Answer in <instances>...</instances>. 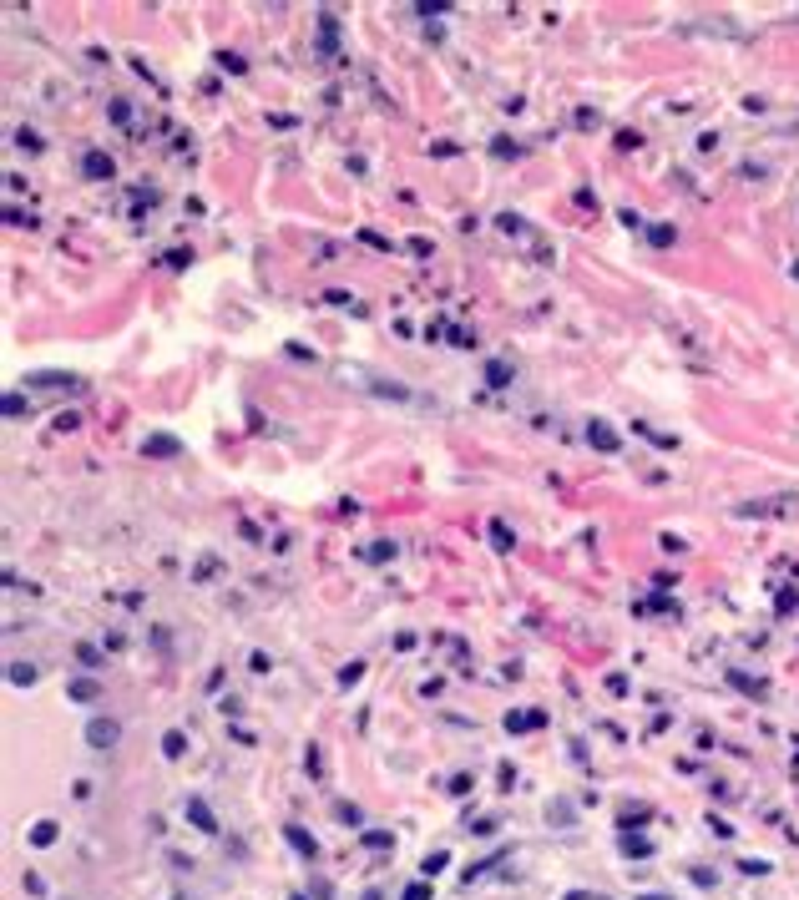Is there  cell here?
<instances>
[{
	"instance_id": "e575fe53",
	"label": "cell",
	"mask_w": 799,
	"mask_h": 900,
	"mask_svg": "<svg viewBox=\"0 0 799 900\" xmlns=\"http://www.w3.org/2000/svg\"><path fill=\"white\" fill-rule=\"evenodd\" d=\"M466 829H470V834H496V820H476V825L466 820Z\"/></svg>"
},
{
	"instance_id": "83f0119b",
	"label": "cell",
	"mask_w": 799,
	"mask_h": 900,
	"mask_svg": "<svg viewBox=\"0 0 799 900\" xmlns=\"http://www.w3.org/2000/svg\"><path fill=\"white\" fill-rule=\"evenodd\" d=\"M415 10H420V15L430 20V15H445V10H450V0H420V6H415Z\"/></svg>"
},
{
	"instance_id": "277c9868",
	"label": "cell",
	"mask_w": 799,
	"mask_h": 900,
	"mask_svg": "<svg viewBox=\"0 0 799 900\" xmlns=\"http://www.w3.org/2000/svg\"><path fill=\"white\" fill-rule=\"evenodd\" d=\"M142 456H152V460H172V456H182V440L157 430V435H147V440H142Z\"/></svg>"
},
{
	"instance_id": "5bb4252c",
	"label": "cell",
	"mask_w": 799,
	"mask_h": 900,
	"mask_svg": "<svg viewBox=\"0 0 799 900\" xmlns=\"http://www.w3.org/2000/svg\"><path fill=\"white\" fill-rule=\"evenodd\" d=\"M66 693H71L76 703H96V698H101V688H96V683H92V678H76V683H71V688H66Z\"/></svg>"
},
{
	"instance_id": "4316f807",
	"label": "cell",
	"mask_w": 799,
	"mask_h": 900,
	"mask_svg": "<svg viewBox=\"0 0 799 900\" xmlns=\"http://www.w3.org/2000/svg\"><path fill=\"white\" fill-rule=\"evenodd\" d=\"M450 344H456V349H470V344H476V334H470L466 324H456V329H450Z\"/></svg>"
},
{
	"instance_id": "d590c367",
	"label": "cell",
	"mask_w": 799,
	"mask_h": 900,
	"mask_svg": "<svg viewBox=\"0 0 799 900\" xmlns=\"http://www.w3.org/2000/svg\"><path fill=\"white\" fill-rule=\"evenodd\" d=\"M470 789V774H450V794H466Z\"/></svg>"
},
{
	"instance_id": "44dd1931",
	"label": "cell",
	"mask_w": 799,
	"mask_h": 900,
	"mask_svg": "<svg viewBox=\"0 0 799 900\" xmlns=\"http://www.w3.org/2000/svg\"><path fill=\"white\" fill-rule=\"evenodd\" d=\"M218 66H223V71H233V76H243V71H248V61H243V56H233V51H218Z\"/></svg>"
},
{
	"instance_id": "30bf717a",
	"label": "cell",
	"mask_w": 799,
	"mask_h": 900,
	"mask_svg": "<svg viewBox=\"0 0 799 900\" xmlns=\"http://www.w3.org/2000/svg\"><path fill=\"white\" fill-rule=\"evenodd\" d=\"M511 379H516V370H511L506 359H491V364H486V384H491V390H506Z\"/></svg>"
},
{
	"instance_id": "836d02e7",
	"label": "cell",
	"mask_w": 799,
	"mask_h": 900,
	"mask_svg": "<svg viewBox=\"0 0 799 900\" xmlns=\"http://www.w3.org/2000/svg\"><path fill=\"white\" fill-rule=\"evenodd\" d=\"M405 900H430V885H425V880H415V885L405 890Z\"/></svg>"
},
{
	"instance_id": "8992f818",
	"label": "cell",
	"mask_w": 799,
	"mask_h": 900,
	"mask_svg": "<svg viewBox=\"0 0 799 900\" xmlns=\"http://www.w3.org/2000/svg\"><path fill=\"white\" fill-rule=\"evenodd\" d=\"M284 840H289V845H294L298 855H304V860H319V840H314L309 829H298V825H284Z\"/></svg>"
},
{
	"instance_id": "8fae6325",
	"label": "cell",
	"mask_w": 799,
	"mask_h": 900,
	"mask_svg": "<svg viewBox=\"0 0 799 900\" xmlns=\"http://www.w3.org/2000/svg\"><path fill=\"white\" fill-rule=\"evenodd\" d=\"M370 390H375L380 400H400V405L415 400V390H405V384H384V379H370Z\"/></svg>"
},
{
	"instance_id": "6da1fadb",
	"label": "cell",
	"mask_w": 799,
	"mask_h": 900,
	"mask_svg": "<svg viewBox=\"0 0 799 900\" xmlns=\"http://www.w3.org/2000/svg\"><path fill=\"white\" fill-rule=\"evenodd\" d=\"M182 814H187V825H192V829H203V834H218V820H213V809H208V799H198V794H187V799H182Z\"/></svg>"
},
{
	"instance_id": "f1b7e54d",
	"label": "cell",
	"mask_w": 799,
	"mask_h": 900,
	"mask_svg": "<svg viewBox=\"0 0 799 900\" xmlns=\"http://www.w3.org/2000/svg\"><path fill=\"white\" fill-rule=\"evenodd\" d=\"M106 112H112V122H117V126H127V122H132V106H127V101H112Z\"/></svg>"
},
{
	"instance_id": "ffe728a7",
	"label": "cell",
	"mask_w": 799,
	"mask_h": 900,
	"mask_svg": "<svg viewBox=\"0 0 799 900\" xmlns=\"http://www.w3.org/2000/svg\"><path fill=\"white\" fill-rule=\"evenodd\" d=\"M511 542H516L511 526H506V521H491V546H496V551H511Z\"/></svg>"
},
{
	"instance_id": "cb8c5ba5",
	"label": "cell",
	"mask_w": 799,
	"mask_h": 900,
	"mask_svg": "<svg viewBox=\"0 0 799 900\" xmlns=\"http://www.w3.org/2000/svg\"><path fill=\"white\" fill-rule=\"evenodd\" d=\"M364 556H370V562H390V556H395V542H375V546H364Z\"/></svg>"
},
{
	"instance_id": "603a6c76",
	"label": "cell",
	"mask_w": 799,
	"mask_h": 900,
	"mask_svg": "<svg viewBox=\"0 0 799 900\" xmlns=\"http://www.w3.org/2000/svg\"><path fill=\"white\" fill-rule=\"evenodd\" d=\"M26 415H31V405L20 395H6V420H26Z\"/></svg>"
},
{
	"instance_id": "4dcf8cb0",
	"label": "cell",
	"mask_w": 799,
	"mask_h": 900,
	"mask_svg": "<svg viewBox=\"0 0 799 900\" xmlns=\"http://www.w3.org/2000/svg\"><path fill=\"white\" fill-rule=\"evenodd\" d=\"M248 668H253V673H268V668H273V658H268V653H253V658H248Z\"/></svg>"
},
{
	"instance_id": "3957f363",
	"label": "cell",
	"mask_w": 799,
	"mask_h": 900,
	"mask_svg": "<svg viewBox=\"0 0 799 900\" xmlns=\"http://www.w3.org/2000/svg\"><path fill=\"white\" fill-rule=\"evenodd\" d=\"M587 440H592V445L602 450V456H617V450H622V440H617V430H612V425H607V420H597V415L587 420Z\"/></svg>"
},
{
	"instance_id": "9c48e42d",
	"label": "cell",
	"mask_w": 799,
	"mask_h": 900,
	"mask_svg": "<svg viewBox=\"0 0 799 900\" xmlns=\"http://www.w3.org/2000/svg\"><path fill=\"white\" fill-rule=\"evenodd\" d=\"M81 173H86V177H112L117 167H112V157H106V152H86V157H81Z\"/></svg>"
},
{
	"instance_id": "8d00e7d4",
	"label": "cell",
	"mask_w": 799,
	"mask_h": 900,
	"mask_svg": "<svg viewBox=\"0 0 799 900\" xmlns=\"http://www.w3.org/2000/svg\"><path fill=\"white\" fill-rule=\"evenodd\" d=\"M20 885H26L31 895H46V880H41V875H26V880H20Z\"/></svg>"
},
{
	"instance_id": "d4e9b609",
	"label": "cell",
	"mask_w": 799,
	"mask_h": 900,
	"mask_svg": "<svg viewBox=\"0 0 799 900\" xmlns=\"http://www.w3.org/2000/svg\"><path fill=\"white\" fill-rule=\"evenodd\" d=\"M359 678H364V662H350V668H339V688H354Z\"/></svg>"
},
{
	"instance_id": "f546056e",
	"label": "cell",
	"mask_w": 799,
	"mask_h": 900,
	"mask_svg": "<svg viewBox=\"0 0 799 900\" xmlns=\"http://www.w3.org/2000/svg\"><path fill=\"white\" fill-rule=\"evenodd\" d=\"M491 152H496V157H516V142H506V137H496V142H491Z\"/></svg>"
},
{
	"instance_id": "7c38bea8",
	"label": "cell",
	"mask_w": 799,
	"mask_h": 900,
	"mask_svg": "<svg viewBox=\"0 0 799 900\" xmlns=\"http://www.w3.org/2000/svg\"><path fill=\"white\" fill-rule=\"evenodd\" d=\"M56 834H61V825H56V820H41V825H31V845H36V850H46V845H56Z\"/></svg>"
},
{
	"instance_id": "7402d4cb",
	"label": "cell",
	"mask_w": 799,
	"mask_h": 900,
	"mask_svg": "<svg viewBox=\"0 0 799 900\" xmlns=\"http://www.w3.org/2000/svg\"><path fill=\"white\" fill-rule=\"evenodd\" d=\"M445 860H450L445 850H436V855H425V865H420V875H425V880H430V875H440V870H445Z\"/></svg>"
},
{
	"instance_id": "ba28073f",
	"label": "cell",
	"mask_w": 799,
	"mask_h": 900,
	"mask_svg": "<svg viewBox=\"0 0 799 900\" xmlns=\"http://www.w3.org/2000/svg\"><path fill=\"white\" fill-rule=\"evenodd\" d=\"M542 723H547L542 709H531V713H506V734H526V728H542Z\"/></svg>"
},
{
	"instance_id": "7a4b0ae2",
	"label": "cell",
	"mask_w": 799,
	"mask_h": 900,
	"mask_svg": "<svg viewBox=\"0 0 799 900\" xmlns=\"http://www.w3.org/2000/svg\"><path fill=\"white\" fill-rule=\"evenodd\" d=\"M117 739H122V723L117 718H92V723H86V743H92V748H112Z\"/></svg>"
},
{
	"instance_id": "ac0fdd59",
	"label": "cell",
	"mask_w": 799,
	"mask_h": 900,
	"mask_svg": "<svg viewBox=\"0 0 799 900\" xmlns=\"http://www.w3.org/2000/svg\"><path fill=\"white\" fill-rule=\"evenodd\" d=\"M10 683L15 688H31L36 683V662H10Z\"/></svg>"
},
{
	"instance_id": "e0dca14e",
	"label": "cell",
	"mask_w": 799,
	"mask_h": 900,
	"mask_svg": "<svg viewBox=\"0 0 799 900\" xmlns=\"http://www.w3.org/2000/svg\"><path fill=\"white\" fill-rule=\"evenodd\" d=\"M364 850H395V834L390 829H364Z\"/></svg>"
},
{
	"instance_id": "4fadbf2b",
	"label": "cell",
	"mask_w": 799,
	"mask_h": 900,
	"mask_svg": "<svg viewBox=\"0 0 799 900\" xmlns=\"http://www.w3.org/2000/svg\"><path fill=\"white\" fill-rule=\"evenodd\" d=\"M617 825H622V829L647 825V804H622V809H617Z\"/></svg>"
},
{
	"instance_id": "d6986e66",
	"label": "cell",
	"mask_w": 799,
	"mask_h": 900,
	"mask_svg": "<svg viewBox=\"0 0 799 900\" xmlns=\"http://www.w3.org/2000/svg\"><path fill=\"white\" fill-rule=\"evenodd\" d=\"M76 662H81V668H101L106 658H101V648H96V642H81V648H76Z\"/></svg>"
},
{
	"instance_id": "2e32d148",
	"label": "cell",
	"mask_w": 799,
	"mask_h": 900,
	"mask_svg": "<svg viewBox=\"0 0 799 900\" xmlns=\"http://www.w3.org/2000/svg\"><path fill=\"white\" fill-rule=\"evenodd\" d=\"M334 814H339V825H350V829H359V825H364L359 804H350V799H339V804H334Z\"/></svg>"
},
{
	"instance_id": "484cf974",
	"label": "cell",
	"mask_w": 799,
	"mask_h": 900,
	"mask_svg": "<svg viewBox=\"0 0 799 900\" xmlns=\"http://www.w3.org/2000/svg\"><path fill=\"white\" fill-rule=\"evenodd\" d=\"M647 238H653V248H668V243H673V228L658 223V228H647Z\"/></svg>"
},
{
	"instance_id": "5b68a950",
	"label": "cell",
	"mask_w": 799,
	"mask_h": 900,
	"mask_svg": "<svg viewBox=\"0 0 799 900\" xmlns=\"http://www.w3.org/2000/svg\"><path fill=\"white\" fill-rule=\"evenodd\" d=\"M31 390H81V379L71 375H56V370H41V375H26Z\"/></svg>"
},
{
	"instance_id": "52a82bcc",
	"label": "cell",
	"mask_w": 799,
	"mask_h": 900,
	"mask_svg": "<svg viewBox=\"0 0 799 900\" xmlns=\"http://www.w3.org/2000/svg\"><path fill=\"white\" fill-rule=\"evenodd\" d=\"M334 46H339V20H334V10H324L319 15V56H334Z\"/></svg>"
},
{
	"instance_id": "f35d334b",
	"label": "cell",
	"mask_w": 799,
	"mask_h": 900,
	"mask_svg": "<svg viewBox=\"0 0 799 900\" xmlns=\"http://www.w3.org/2000/svg\"><path fill=\"white\" fill-rule=\"evenodd\" d=\"M289 900H304V895H289Z\"/></svg>"
},
{
	"instance_id": "1f68e13d",
	"label": "cell",
	"mask_w": 799,
	"mask_h": 900,
	"mask_svg": "<svg viewBox=\"0 0 799 900\" xmlns=\"http://www.w3.org/2000/svg\"><path fill=\"white\" fill-rule=\"evenodd\" d=\"M213 572H218V562H213V556H203V562H198V582H213Z\"/></svg>"
},
{
	"instance_id": "d6a6232c",
	"label": "cell",
	"mask_w": 799,
	"mask_h": 900,
	"mask_svg": "<svg viewBox=\"0 0 799 900\" xmlns=\"http://www.w3.org/2000/svg\"><path fill=\"white\" fill-rule=\"evenodd\" d=\"M496 223H501L506 233H526V223H521V218H511V212H501V218H496Z\"/></svg>"
},
{
	"instance_id": "9a60e30c",
	"label": "cell",
	"mask_w": 799,
	"mask_h": 900,
	"mask_svg": "<svg viewBox=\"0 0 799 900\" xmlns=\"http://www.w3.org/2000/svg\"><path fill=\"white\" fill-rule=\"evenodd\" d=\"M182 748H187L182 728H167V734H162V754H167V759H182Z\"/></svg>"
},
{
	"instance_id": "74e56055",
	"label": "cell",
	"mask_w": 799,
	"mask_h": 900,
	"mask_svg": "<svg viewBox=\"0 0 799 900\" xmlns=\"http://www.w3.org/2000/svg\"><path fill=\"white\" fill-rule=\"evenodd\" d=\"M304 764H309V774L319 779V769H324V764H319V748H314V743H309V754H304Z\"/></svg>"
}]
</instances>
